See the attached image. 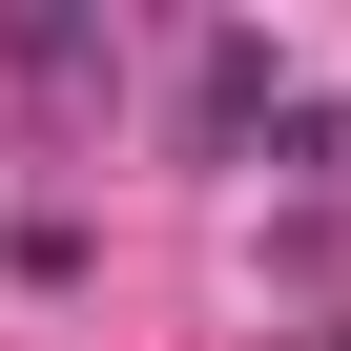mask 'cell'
Listing matches in <instances>:
<instances>
[{
  "label": "cell",
  "mask_w": 351,
  "mask_h": 351,
  "mask_svg": "<svg viewBox=\"0 0 351 351\" xmlns=\"http://www.w3.org/2000/svg\"><path fill=\"white\" fill-rule=\"evenodd\" d=\"M269 104H289V62H269V42H248V21H228V42H207V62H186V145H248V124H269Z\"/></svg>",
  "instance_id": "6da1fadb"
},
{
  "label": "cell",
  "mask_w": 351,
  "mask_h": 351,
  "mask_svg": "<svg viewBox=\"0 0 351 351\" xmlns=\"http://www.w3.org/2000/svg\"><path fill=\"white\" fill-rule=\"evenodd\" d=\"M0 62H21L42 104H83V83H124V42H104V21H0Z\"/></svg>",
  "instance_id": "7a4b0ae2"
}]
</instances>
